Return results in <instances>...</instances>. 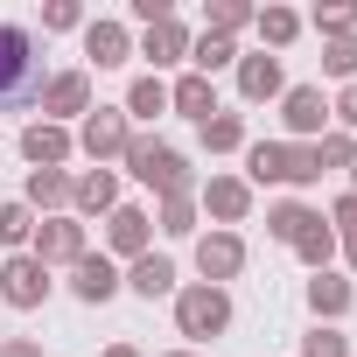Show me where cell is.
Returning <instances> with one entry per match:
<instances>
[{
	"label": "cell",
	"instance_id": "6da1fadb",
	"mask_svg": "<svg viewBox=\"0 0 357 357\" xmlns=\"http://www.w3.org/2000/svg\"><path fill=\"white\" fill-rule=\"evenodd\" d=\"M119 175H133L140 190H154V204L161 197H197V183H204V175L190 168V154L175 140H161V133H133L126 154H119Z\"/></svg>",
	"mask_w": 357,
	"mask_h": 357
},
{
	"label": "cell",
	"instance_id": "7a4b0ae2",
	"mask_svg": "<svg viewBox=\"0 0 357 357\" xmlns=\"http://www.w3.org/2000/svg\"><path fill=\"white\" fill-rule=\"evenodd\" d=\"M43 43L29 22H0V112H22V105H43Z\"/></svg>",
	"mask_w": 357,
	"mask_h": 357
},
{
	"label": "cell",
	"instance_id": "3957f363",
	"mask_svg": "<svg viewBox=\"0 0 357 357\" xmlns=\"http://www.w3.org/2000/svg\"><path fill=\"white\" fill-rule=\"evenodd\" d=\"M245 183L252 190H273V183H287V190H315L322 183V168H315V147H301V140H245Z\"/></svg>",
	"mask_w": 357,
	"mask_h": 357
},
{
	"label": "cell",
	"instance_id": "277c9868",
	"mask_svg": "<svg viewBox=\"0 0 357 357\" xmlns=\"http://www.w3.org/2000/svg\"><path fill=\"white\" fill-rule=\"evenodd\" d=\"M168 308H175V336H183L190 350H204L211 336H225L231 315H238L231 308V287H211V280H183Z\"/></svg>",
	"mask_w": 357,
	"mask_h": 357
},
{
	"label": "cell",
	"instance_id": "5b68a950",
	"mask_svg": "<svg viewBox=\"0 0 357 357\" xmlns=\"http://www.w3.org/2000/svg\"><path fill=\"white\" fill-rule=\"evenodd\" d=\"M197 211L211 218V231H238L252 218V183L231 175V168H211L204 183H197Z\"/></svg>",
	"mask_w": 357,
	"mask_h": 357
},
{
	"label": "cell",
	"instance_id": "8992f818",
	"mask_svg": "<svg viewBox=\"0 0 357 357\" xmlns=\"http://www.w3.org/2000/svg\"><path fill=\"white\" fill-rule=\"evenodd\" d=\"M70 133H77V154H84L91 168H112V161L126 154V140H133V119H126L119 105H91Z\"/></svg>",
	"mask_w": 357,
	"mask_h": 357
},
{
	"label": "cell",
	"instance_id": "52a82bcc",
	"mask_svg": "<svg viewBox=\"0 0 357 357\" xmlns=\"http://www.w3.org/2000/svg\"><path fill=\"white\" fill-rule=\"evenodd\" d=\"M56 294V273L36 259V252H0V308H43Z\"/></svg>",
	"mask_w": 357,
	"mask_h": 357
},
{
	"label": "cell",
	"instance_id": "ba28073f",
	"mask_svg": "<svg viewBox=\"0 0 357 357\" xmlns=\"http://www.w3.org/2000/svg\"><path fill=\"white\" fill-rule=\"evenodd\" d=\"M29 252H36L50 273H70V266L91 252V225H77L70 211H63V218H36V238H29Z\"/></svg>",
	"mask_w": 357,
	"mask_h": 357
},
{
	"label": "cell",
	"instance_id": "9c48e42d",
	"mask_svg": "<svg viewBox=\"0 0 357 357\" xmlns=\"http://www.w3.org/2000/svg\"><path fill=\"white\" fill-rule=\"evenodd\" d=\"M91 105H98V98H91V70H84V63H70V70H50L36 119H50V126H77Z\"/></svg>",
	"mask_w": 357,
	"mask_h": 357
},
{
	"label": "cell",
	"instance_id": "30bf717a",
	"mask_svg": "<svg viewBox=\"0 0 357 357\" xmlns=\"http://www.w3.org/2000/svg\"><path fill=\"white\" fill-rule=\"evenodd\" d=\"M329 133V91L322 84H287L280 91V140H322Z\"/></svg>",
	"mask_w": 357,
	"mask_h": 357
},
{
	"label": "cell",
	"instance_id": "8fae6325",
	"mask_svg": "<svg viewBox=\"0 0 357 357\" xmlns=\"http://www.w3.org/2000/svg\"><path fill=\"white\" fill-rule=\"evenodd\" d=\"M105 259H119V266H133L140 252H154V211L147 204H119L112 218H105V245H98Z\"/></svg>",
	"mask_w": 357,
	"mask_h": 357
},
{
	"label": "cell",
	"instance_id": "7c38bea8",
	"mask_svg": "<svg viewBox=\"0 0 357 357\" xmlns=\"http://www.w3.org/2000/svg\"><path fill=\"white\" fill-rule=\"evenodd\" d=\"M197 280H211V287H231L238 273H245V231H197Z\"/></svg>",
	"mask_w": 357,
	"mask_h": 357
},
{
	"label": "cell",
	"instance_id": "4fadbf2b",
	"mask_svg": "<svg viewBox=\"0 0 357 357\" xmlns=\"http://www.w3.org/2000/svg\"><path fill=\"white\" fill-rule=\"evenodd\" d=\"M190 43H197L190 22H183V15H168V22H154V29L133 36V56H147L154 77H168V70H183V63H190Z\"/></svg>",
	"mask_w": 357,
	"mask_h": 357
},
{
	"label": "cell",
	"instance_id": "5bb4252c",
	"mask_svg": "<svg viewBox=\"0 0 357 357\" xmlns=\"http://www.w3.org/2000/svg\"><path fill=\"white\" fill-rule=\"evenodd\" d=\"M70 301H84V308H105V301H119L126 294V266L119 259H105V252H84L77 266H70Z\"/></svg>",
	"mask_w": 357,
	"mask_h": 357
},
{
	"label": "cell",
	"instance_id": "9a60e30c",
	"mask_svg": "<svg viewBox=\"0 0 357 357\" xmlns=\"http://www.w3.org/2000/svg\"><path fill=\"white\" fill-rule=\"evenodd\" d=\"M133 63V29L119 15H91L84 22V70H126Z\"/></svg>",
	"mask_w": 357,
	"mask_h": 357
},
{
	"label": "cell",
	"instance_id": "2e32d148",
	"mask_svg": "<svg viewBox=\"0 0 357 357\" xmlns=\"http://www.w3.org/2000/svg\"><path fill=\"white\" fill-rule=\"evenodd\" d=\"M126 197H119V168H77L70 175V218L91 225V218H112Z\"/></svg>",
	"mask_w": 357,
	"mask_h": 357
},
{
	"label": "cell",
	"instance_id": "e0dca14e",
	"mask_svg": "<svg viewBox=\"0 0 357 357\" xmlns=\"http://www.w3.org/2000/svg\"><path fill=\"white\" fill-rule=\"evenodd\" d=\"M301 301H308V315H315V322H329V329H336V322L357 308V280H350V273H336V266H329V273H308Z\"/></svg>",
	"mask_w": 357,
	"mask_h": 357
},
{
	"label": "cell",
	"instance_id": "ac0fdd59",
	"mask_svg": "<svg viewBox=\"0 0 357 357\" xmlns=\"http://www.w3.org/2000/svg\"><path fill=\"white\" fill-rule=\"evenodd\" d=\"M231 77H238V98H245V105H266V98L280 105V91H287V70H280V56H266V50L238 56Z\"/></svg>",
	"mask_w": 357,
	"mask_h": 357
},
{
	"label": "cell",
	"instance_id": "d6986e66",
	"mask_svg": "<svg viewBox=\"0 0 357 357\" xmlns=\"http://www.w3.org/2000/svg\"><path fill=\"white\" fill-rule=\"evenodd\" d=\"M70 154H77V133L70 126H50V119H29L22 126V161L29 168H70Z\"/></svg>",
	"mask_w": 357,
	"mask_h": 357
},
{
	"label": "cell",
	"instance_id": "ffe728a7",
	"mask_svg": "<svg viewBox=\"0 0 357 357\" xmlns=\"http://www.w3.org/2000/svg\"><path fill=\"white\" fill-rule=\"evenodd\" d=\"M175 287H183V273H175L168 252H140L126 266V294H140V301H175Z\"/></svg>",
	"mask_w": 357,
	"mask_h": 357
},
{
	"label": "cell",
	"instance_id": "44dd1931",
	"mask_svg": "<svg viewBox=\"0 0 357 357\" xmlns=\"http://www.w3.org/2000/svg\"><path fill=\"white\" fill-rule=\"evenodd\" d=\"M70 175H77V168H29L22 204H29L36 218H63V211H70Z\"/></svg>",
	"mask_w": 357,
	"mask_h": 357
},
{
	"label": "cell",
	"instance_id": "7402d4cb",
	"mask_svg": "<svg viewBox=\"0 0 357 357\" xmlns=\"http://www.w3.org/2000/svg\"><path fill=\"white\" fill-rule=\"evenodd\" d=\"M119 112L133 119V133H147L161 112H168V77H154V70H140L133 84H126V98H119Z\"/></svg>",
	"mask_w": 357,
	"mask_h": 357
},
{
	"label": "cell",
	"instance_id": "603a6c76",
	"mask_svg": "<svg viewBox=\"0 0 357 357\" xmlns=\"http://www.w3.org/2000/svg\"><path fill=\"white\" fill-rule=\"evenodd\" d=\"M168 112H183L190 126H204V119L218 112V84H211V77H197V70L168 77Z\"/></svg>",
	"mask_w": 357,
	"mask_h": 357
},
{
	"label": "cell",
	"instance_id": "cb8c5ba5",
	"mask_svg": "<svg viewBox=\"0 0 357 357\" xmlns=\"http://www.w3.org/2000/svg\"><path fill=\"white\" fill-rule=\"evenodd\" d=\"M245 140H252V133H245V112H225V105L197 126V147H204V154H245Z\"/></svg>",
	"mask_w": 357,
	"mask_h": 357
},
{
	"label": "cell",
	"instance_id": "d4e9b609",
	"mask_svg": "<svg viewBox=\"0 0 357 357\" xmlns=\"http://www.w3.org/2000/svg\"><path fill=\"white\" fill-rule=\"evenodd\" d=\"M252 29H259V43H266V56H280V50H294L301 43V15L294 8H252Z\"/></svg>",
	"mask_w": 357,
	"mask_h": 357
},
{
	"label": "cell",
	"instance_id": "484cf974",
	"mask_svg": "<svg viewBox=\"0 0 357 357\" xmlns=\"http://www.w3.org/2000/svg\"><path fill=\"white\" fill-rule=\"evenodd\" d=\"M315 218H322L315 204H301V197H280V204H266V238H273V245H294V238H301Z\"/></svg>",
	"mask_w": 357,
	"mask_h": 357
},
{
	"label": "cell",
	"instance_id": "4316f807",
	"mask_svg": "<svg viewBox=\"0 0 357 357\" xmlns=\"http://www.w3.org/2000/svg\"><path fill=\"white\" fill-rule=\"evenodd\" d=\"M154 231H161V238H197V231H204L197 197H161V204H154Z\"/></svg>",
	"mask_w": 357,
	"mask_h": 357
},
{
	"label": "cell",
	"instance_id": "83f0119b",
	"mask_svg": "<svg viewBox=\"0 0 357 357\" xmlns=\"http://www.w3.org/2000/svg\"><path fill=\"white\" fill-rule=\"evenodd\" d=\"M238 56H245V50H238L231 36H197V43H190V70H197V77H218V70H231Z\"/></svg>",
	"mask_w": 357,
	"mask_h": 357
},
{
	"label": "cell",
	"instance_id": "f1b7e54d",
	"mask_svg": "<svg viewBox=\"0 0 357 357\" xmlns=\"http://www.w3.org/2000/svg\"><path fill=\"white\" fill-rule=\"evenodd\" d=\"M287 252H294V259H301L308 273H329V266H336V231H329V225L315 218V225H308V231H301V238H294Z\"/></svg>",
	"mask_w": 357,
	"mask_h": 357
},
{
	"label": "cell",
	"instance_id": "f546056e",
	"mask_svg": "<svg viewBox=\"0 0 357 357\" xmlns=\"http://www.w3.org/2000/svg\"><path fill=\"white\" fill-rule=\"evenodd\" d=\"M29 238H36V211L22 197H0V252H29Z\"/></svg>",
	"mask_w": 357,
	"mask_h": 357
},
{
	"label": "cell",
	"instance_id": "4dcf8cb0",
	"mask_svg": "<svg viewBox=\"0 0 357 357\" xmlns=\"http://www.w3.org/2000/svg\"><path fill=\"white\" fill-rule=\"evenodd\" d=\"M252 29V8H245V0H211V8H204V36H245Z\"/></svg>",
	"mask_w": 357,
	"mask_h": 357
},
{
	"label": "cell",
	"instance_id": "1f68e13d",
	"mask_svg": "<svg viewBox=\"0 0 357 357\" xmlns=\"http://www.w3.org/2000/svg\"><path fill=\"white\" fill-rule=\"evenodd\" d=\"M308 147H315V168H322V175H329V168L350 175V161H357V133H336V126H329L322 140H308Z\"/></svg>",
	"mask_w": 357,
	"mask_h": 357
},
{
	"label": "cell",
	"instance_id": "d6a6232c",
	"mask_svg": "<svg viewBox=\"0 0 357 357\" xmlns=\"http://www.w3.org/2000/svg\"><path fill=\"white\" fill-rule=\"evenodd\" d=\"M322 77H329V84H350V77H357V36L322 43Z\"/></svg>",
	"mask_w": 357,
	"mask_h": 357
},
{
	"label": "cell",
	"instance_id": "836d02e7",
	"mask_svg": "<svg viewBox=\"0 0 357 357\" xmlns=\"http://www.w3.org/2000/svg\"><path fill=\"white\" fill-rule=\"evenodd\" d=\"M301 357H357V350H350V336H343V329H329V322H315V329L301 336Z\"/></svg>",
	"mask_w": 357,
	"mask_h": 357
},
{
	"label": "cell",
	"instance_id": "e575fe53",
	"mask_svg": "<svg viewBox=\"0 0 357 357\" xmlns=\"http://www.w3.org/2000/svg\"><path fill=\"white\" fill-rule=\"evenodd\" d=\"M84 22H91V15L77 8V0H50V8H43V36H70V29L84 36Z\"/></svg>",
	"mask_w": 357,
	"mask_h": 357
},
{
	"label": "cell",
	"instance_id": "d590c367",
	"mask_svg": "<svg viewBox=\"0 0 357 357\" xmlns=\"http://www.w3.org/2000/svg\"><path fill=\"white\" fill-rule=\"evenodd\" d=\"M301 22H308L322 43H336V36H357V15H350V8H315V15H301Z\"/></svg>",
	"mask_w": 357,
	"mask_h": 357
},
{
	"label": "cell",
	"instance_id": "8d00e7d4",
	"mask_svg": "<svg viewBox=\"0 0 357 357\" xmlns=\"http://www.w3.org/2000/svg\"><path fill=\"white\" fill-rule=\"evenodd\" d=\"M329 126H336V133H357V77L336 84V98H329Z\"/></svg>",
	"mask_w": 357,
	"mask_h": 357
},
{
	"label": "cell",
	"instance_id": "74e56055",
	"mask_svg": "<svg viewBox=\"0 0 357 357\" xmlns=\"http://www.w3.org/2000/svg\"><path fill=\"white\" fill-rule=\"evenodd\" d=\"M322 225H329V231H336V238H350V231H357V197H350V190H343V197H336V204H329V211H322Z\"/></svg>",
	"mask_w": 357,
	"mask_h": 357
},
{
	"label": "cell",
	"instance_id": "f35d334b",
	"mask_svg": "<svg viewBox=\"0 0 357 357\" xmlns=\"http://www.w3.org/2000/svg\"><path fill=\"white\" fill-rule=\"evenodd\" d=\"M175 15V0H133L126 8V29H154V22H168Z\"/></svg>",
	"mask_w": 357,
	"mask_h": 357
},
{
	"label": "cell",
	"instance_id": "ab89813d",
	"mask_svg": "<svg viewBox=\"0 0 357 357\" xmlns=\"http://www.w3.org/2000/svg\"><path fill=\"white\" fill-rule=\"evenodd\" d=\"M0 357H43V336H0Z\"/></svg>",
	"mask_w": 357,
	"mask_h": 357
},
{
	"label": "cell",
	"instance_id": "60d3db41",
	"mask_svg": "<svg viewBox=\"0 0 357 357\" xmlns=\"http://www.w3.org/2000/svg\"><path fill=\"white\" fill-rule=\"evenodd\" d=\"M336 252H343V266L357 273V231H350V238H336Z\"/></svg>",
	"mask_w": 357,
	"mask_h": 357
},
{
	"label": "cell",
	"instance_id": "b9f144b4",
	"mask_svg": "<svg viewBox=\"0 0 357 357\" xmlns=\"http://www.w3.org/2000/svg\"><path fill=\"white\" fill-rule=\"evenodd\" d=\"M98 357H147V350H140V343H105Z\"/></svg>",
	"mask_w": 357,
	"mask_h": 357
},
{
	"label": "cell",
	"instance_id": "7bdbcfd3",
	"mask_svg": "<svg viewBox=\"0 0 357 357\" xmlns=\"http://www.w3.org/2000/svg\"><path fill=\"white\" fill-rule=\"evenodd\" d=\"M161 357H204V350H190V343H175V350H161Z\"/></svg>",
	"mask_w": 357,
	"mask_h": 357
},
{
	"label": "cell",
	"instance_id": "ee69618b",
	"mask_svg": "<svg viewBox=\"0 0 357 357\" xmlns=\"http://www.w3.org/2000/svg\"><path fill=\"white\" fill-rule=\"evenodd\" d=\"M350 197H357V161H350Z\"/></svg>",
	"mask_w": 357,
	"mask_h": 357
},
{
	"label": "cell",
	"instance_id": "f6af8a7d",
	"mask_svg": "<svg viewBox=\"0 0 357 357\" xmlns=\"http://www.w3.org/2000/svg\"><path fill=\"white\" fill-rule=\"evenodd\" d=\"M350 15H357V8H350Z\"/></svg>",
	"mask_w": 357,
	"mask_h": 357
}]
</instances>
